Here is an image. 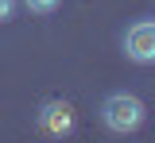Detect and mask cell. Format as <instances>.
Segmentation results:
<instances>
[{
  "mask_svg": "<svg viewBox=\"0 0 155 143\" xmlns=\"http://www.w3.org/2000/svg\"><path fill=\"white\" fill-rule=\"evenodd\" d=\"M39 128L47 132V135H66V132H74V108L66 101H47L39 108Z\"/></svg>",
  "mask_w": 155,
  "mask_h": 143,
  "instance_id": "3957f363",
  "label": "cell"
},
{
  "mask_svg": "<svg viewBox=\"0 0 155 143\" xmlns=\"http://www.w3.org/2000/svg\"><path fill=\"white\" fill-rule=\"evenodd\" d=\"M19 4H23L27 12H35V16H51V12H54L62 0H19Z\"/></svg>",
  "mask_w": 155,
  "mask_h": 143,
  "instance_id": "277c9868",
  "label": "cell"
},
{
  "mask_svg": "<svg viewBox=\"0 0 155 143\" xmlns=\"http://www.w3.org/2000/svg\"><path fill=\"white\" fill-rule=\"evenodd\" d=\"M143 101L136 97V93H109L105 101H101V120H105V128L109 132H116V135H128V132H136L140 124H143Z\"/></svg>",
  "mask_w": 155,
  "mask_h": 143,
  "instance_id": "6da1fadb",
  "label": "cell"
},
{
  "mask_svg": "<svg viewBox=\"0 0 155 143\" xmlns=\"http://www.w3.org/2000/svg\"><path fill=\"white\" fill-rule=\"evenodd\" d=\"M124 58L151 66L155 62V20H136L124 31Z\"/></svg>",
  "mask_w": 155,
  "mask_h": 143,
  "instance_id": "7a4b0ae2",
  "label": "cell"
},
{
  "mask_svg": "<svg viewBox=\"0 0 155 143\" xmlns=\"http://www.w3.org/2000/svg\"><path fill=\"white\" fill-rule=\"evenodd\" d=\"M12 12H16V0H0V20H8Z\"/></svg>",
  "mask_w": 155,
  "mask_h": 143,
  "instance_id": "5b68a950",
  "label": "cell"
}]
</instances>
